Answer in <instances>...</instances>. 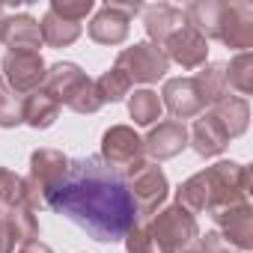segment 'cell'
Wrapping results in <instances>:
<instances>
[{"label":"cell","mask_w":253,"mask_h":253,"mask_svg":"<svg viewBox=\"0 0 253 253\" xmlns=\"http://www.w3.org/2000/svg\"><path fill=\"white\" fill-rule=\"evenodd\" d=\"M188 143L194 146L197 155L214 158V155H220L229 146V134H226V128L220 125V119L214 113H200L197 122H194V128H191V134H188Z\"/></svg>","instance_id":"16"},{"label":"cell","mask_w":253,"mask_h":253,"mask_svg":"<svg viewBox=\"0 0 253 253\" xmlns=\"http://www.w3.org/2000/svg\"><path fill=\"white\" fill-rule=\"evenodd\" d=\"M185 146H188V128H185V122H176V119L158 122L143 140V152L152 161H170Z\"/></svg>","instance_id":"15"},{"label":"cell","mask_w":253,"mask_h":253,"mask_svg":"<svg viewBox=\"0 0 253 253\" xmlns=\"http://www.w3.org/2000/svg\"><path fill=\"white\" fill-rule=\"evenodd\" d=\"M161 51H164V57L167 60H173V63H179L182 69H200V66H206V54H209V42L194 30V27H179L164 45H161Z\"/></svg>","instance_id":"14"},{"label":"cell","mask_w":253,"mask_h":253,"mask_svg":"<svg viewBox=\"0 0 253 253\" xmlns=\"http://www.w3.org/2000/svg\"><path fill=\"white\" fill-rule=\"evenodd\" d=\"M69 167V158L60 152V149H36L30 155V176L24 179V188H27V209L30 211H39L45 209V194L63 179Z\"/></svg>","instance_id":"4"},{"label":"cell","mask_w":253,"mask_h":253,"mask_svg":"<svg viewBox=\"0 0 253 253\" xmlns=\"http://www.w3.org/2000/svg\"><path fill=\"white\" fill-rule=\"evenodd\" d=\"M57 116H60V104L51 95H45L42 89H36L27 98H21V119L30 125V128H39V131L51 128V125L57 122Z\"/></svg>","instance_id":"20"},{"label":"cell","mask_w":253,"mask_h":253,"mask_svg":"<svg viewBox=\"0 0 253 253\" xmlns=\"http://www.w3.org/2000/svg\"><path fill=\"white\" fill-rule=\"evenodd\" d=\"M18 253H54V250L36 238V241H30V244H21V250H18Z\"/></svg>","instance_id":"34"},{"label":"cell","mask_w":253,"mask_h":253,"mask_svg":"<svg viewBox=\"0 0 253 253\" xmlns=\"http://www.w3.org/2000/svg\"><path fill=\"white\" fill-rule=\"evenodd\" d=\"M6 223H9V232L15 238V244H30L39 238V220H36V211H30L27 206H18V209H9L3 211Z\"/></svg>","instance_id":"25"},{"label":"cell","mask_w":253,"mask_h":253,"mask_svg":"<svg viewBox=\"0 0 253 253\" xmlns=\"http://www.w3.org/2000/svg\"><path fill=\"white\" fill-rule=\"evenodd\" d=\"M122 241H125V250H128V253H158L146 223H137L134 229H128Z\"/></svg>","instance_id":"31"},{"label":"cell","mask_w":253,"mask_h":253,"mask_svg":"<svg viewBox=\"0 0 253 253\" xmlns=\"http://www.w3.org/2000/svg\"><path fill=\"white\" fill-rule=\"evenodd\" d=\"M152 241L158 253H191L197 238H200V226L197 217L191 211H185L182 206H167L155 214L152 226Z\"/></svg>","instance_id":"2"},{"label":"cell","mask_w":253,"mask_h":253,"mask_svg":"<svg viewBox=\"0 0 253 253\" xmlns=\"http://www.w3.org/2000/svg\"><path fill=\"white\" fill-rule=\"evenodd\" d=\"M95 92H98V101L107 104V101H122L125 95L131 92V81L125 72H119L116 66L107 69L98 81H95Z\"/></svg>","instance_id":"26"},{"label":"cell","mask_w":253,"mask_h":253,"mask_svg":"<svg viewBox=\"0 0 253 253\" xmlns=\"http://www.w3.org/2000/svg\"><path fill=\"white\" fill-rule=\"evenodd\" d=\"M116 69L128 75L131 84H134V81H137V84H155V81H161V78L167 75L170 60H167L164 51L155 48L152 42H137V45H131V48L119 51Z\"/></svg>","instance_id":"6"},{"label":"cell","mask_w":253,"mask_h":253,"mask_svg":"<svg viewBox=\"0 0 253 253\" xmlns=\"http://www.w3.org/2000/svg\"><path fill=\"white\" fill-rule=\"evenodd\" d=\"M39 33H42V42L45 45H51V48H66V45H72L78 36H81V24H75V21H66V18H60V15H54L51 9L42 15V21H39Z\"/></svg>","instance_id":"22"},{"label":"cell","mask_w":253,"mask_h":253,"mask_svg":"<svg viewBox=\"0 0 253 253\" xmlns=\"http://www.w3.org/2000/svg\"><path fill=\"white\" fill-rule=\"evenodd\" d=\"M211 217L220 229V238L229 247H235V250H250L253 247V209H250V203L217 209V211H211Z\"/></svg>","instance_id":"12"},{"label":"cell","mask_w":253,"mask_h":253,"mask_svg":"<svg viewBox=\"0 0 253 253\" xmlns=\"http://www.w3.org/2000/svg\"><path fill=\"white\" fill-rule=\"evenodd\" d=\"M176 206H182L185 211L191 214H203L211 209V188H209V176L206 170L203 173H194L191 179H185L176 191Z\"/></svg>","instance_id":"21"},{"label":"cell","mask_w":253,"mask_h":253,"mask_svg":"<svg viewBox=\"0 0 253 253\" xmlns=\"http://www.w3.org/2000/svg\"><path fill=\"white\" fill-rule=\"evenodd\" d=\"M143 24L149 33V42L155 48H161L179 27H185V12L170 6V3H155V6H143Z\"/></svg>","instance_id":"18"},{"label":"cell","mask_w":253,"mask_h":253,"mask_svg":"<svg viewBox=\"0 0 253 253\" xmlns=\"http://www.w3.org/2000/svg\"><path fill=\"white\" fill-rule=\"evenodd\" d=\"M211 113L220 119V125L226 128L229 140L247 131V122H250V107H247V98H241V95H223L217 104H211Z\"/></svg>","instance_id":"19"},{"label":"cell","mask_w":253,"mask_h":253,"mask_svg":"<svg viewBox=\"0 0 253 253\" xmlns=\"http://www.w3.org/2000/svg\"><path fill=\"white\" fill-rule=\"evenodd\" d=\"M143 140L140 134L131 128V125H110V128L101 134V158L116 167V170H125L128 173L131 167L143 164Z\"/></svg>","instance_id":"9"},{"label":"cell","mask_w":253,"mask_h":253,"mask_svg":"<svg viewBox=\"0 0 253 253\" xmlns=\"http://www.w3.org/2000/svg\"><path fill=\"white\" fill-rule=\"evenodd\" d=\"M3 18H6V12H3V6H0V24H3Z\"/></svg>","instance_id":"35"},{"label":"cell","mask_w":253,"mask_h":253,"mask_svg":"<svg viewBox=\"0 0 253 253\" xmlns=\"http://www.w3.org/2000/svg\"><path fill=\"white\" fill-rule=\"evenodd\" d=\"M128 188H131V197H134L140 220L155 214L158 206L167 200V191H170L167 176H164V170L155 161H143V164L131 167L128 170Z\"/></svg>","instance_id":"5"},{"label":"cell","mask_w":253,"mask_h":253,"mask_svg":"<svg viewBox=\"0 0 253 253\" xmlns=\"http://www.w3.org/2000/svg\"><path fill=\"white\" fill-rule=\"evenodd\" d=\"M51 12L66 18V21L81 24L92 12V0H51Z\"/></svg>","instance_id":"30"},{"label":"cell","mask_w":253,"mask_h":253,"mask_svg":"<svg viewBox=\"0 0 253 253\" xmlns=\"http://www.w3.org/2000/svg\"><path fill=\"white\" fill-rule=\"evenodd\" d=\"M137 12H143L140 3H104L89 21V39L98 45H122Z\"/></svg>","instance_id":"10"},{"label":"cell","mask_w":253,"mask_h":253,"mask_svg":"<svg viewBox=\"0 0 253 253\" xmlns=\"http://www.w3.org/2000/svg\"><path fill=\"white\" fill-rule=\"evenodd\" d=\"M206 176H209V188H211V209H209V214L217 211V209H229V206L247 203L253 179H250V170L244 164H238V161H217L214 167L206 170Z\"/></svg>","instance_id":"3"},{"label":"cell","mask_w":253,"mask_h":253,"mask_svg":"<svg viewBox=\"0 0 253 253\" xmlns=\"http://www.w3.org/2000/svg\"><path fill=\"white\" fill-rule=\"evenodd\" d=\"M226 86H235L241 95L253 92V54L250 51H244V54L229 60V66H226Z\"/></svg>","instance_id":"27"},{"label":"cell","mask_w":253,"mask_h":253,"mask_svg":"<svg viewBox=\"0 0 253 253\" xmlns=\"http://www.w3.org/2000/svg\"><path fill=\"white\" fill-rule=\"evenodd\" d=\"M15 238H12V232H9V223H6V217H3V211H0V253H15Z\"/></svg>","instance_id":"33"},{"label":"cell","mask_w":253,"mask_h":253,"mask_svg":"<svg viewBox=\"0 0 253 253\" xmlns=\"http://www.w3.org/2000/svg\"><path fill=\"white\" fill-rule=\"evenodd\" d=\"M161 104L179 119H194L206 110V101L194 84V78H170L161 89Z\"/></svg>","instance_id":"13"},{"label":"cell","mask_w":253,"mask_h":253,"mask_svg":"<svg viewBox=\"0 0 253 253\" xmlns=\"http://www.w3.org/2000/svg\"><path fill=\"white\" fill-rule=\"evenodd\" d=\"M0 69H3V78L6 86L15 92V95H30L42 86L45 81V60L39 51H6L3 60H0Z\"/></svg>","instance_id":"7"},{"label":"cell","mask_w":253,"mask_h":253,"mask_svg":"<svg viewBox=\"0 0 253 253\" xmlns=\"http://www.w3.org/2000/svg\"><path fill=\"white\" fill-rule=\"evenodd\" d=\"M194 253H235V247H229L223 238H220V232H206V235H200L197 238V244H194Z\"/></svg>","instance_id":"32"},{"label":"cell","mask_w":253,"mask_h":253,"mask_svg":"<svg viewBox=\"0 0 253 253\" xmlns=\"http://www.w3.org/2000/svg\"><path fill=\"white\" fill-rule=\"evenodd\" d=\"M0 42L9 51H39L42 48V33L39 21L30 15H6L0 24Z\"/></svg>","instance_id":"17"},{"label":"cell","mask_w":253,"mask_h":253,"mask_svg":"<svg viewBox=\"0 0 253 253\" xmlns=\"http://www.w3.org/2000/svg\"><path fill=\"white\" fill-rule=\"evenodd\" d=\"M161 110H164V104H161L158 92H152V89H134V95L128 98V113L137 125H155L161 119Z\"/></svg>","instance_id":"24"},{"label":"cell","mask_w":253,"mask_h":253,"mask_svg":"<svg viewBox=\"0 0 253 253\" xmlns=\"http://www.w3.org/2000/svg\"><path fill=\"white\" fill-rule=\"evenodd\" d=\"M191 253H194V250H191Z\"/></svg>","instance_id":"36"},{"label":"cell","mask_w":253,"mask_h":253,"mask_svg":"<svg viewBox=\"0 0 253 253\" xmlns=\"http://www.w3.org/2000/svg\"><path fill=\"white\" fill-rule=\"evenodd\" d=\"M200 95L206 104H217L223 95H229V86H226V66L223 63H211V66H203V72H197L194 78Z\"/></svg>","instance_id":"23"},{"label":"cell","mask_w":253,"mask_h":253,"mask_svg":"<svg viewBox=\"0 0 253 253\" xmlns=\"http://www.w3.org/2000/svg\"><path fill=\"white\" fill-rule=\"evenodd\" d=\"M0 206L3 211L9 209H18V206H27V188H24V179L6 167H0Z\"/></svg>","instance_id":"28"},{"label":"cell","mask_w":253,"mask_h":253,"mask_svg":"<svg viewBox=\"0 0 253 253\" xmlns=\"http://www.w3.org/2000/svg\"><path fill=\"white\" fill-rule=\"evenodd\" d=\"M21 122V95H15L0 78V128H15Z\"/></svg>","instance_id":"29"},{"label":"cell","mask_w":253,"mask_h":253,"mask_svg":"<svg viewBox=\"0 0 253 253\" xmlns=\"http://www.w3.org/2000/svg\"><path fill=\"white\" fill-rule=\"evenodd\" d=\"M92 84V78H86V72L75 63H57L45 72V81H42V92L51 95L57 104H72L86 86Z\"/></svg>","instance_id":"11"},{"label":"cell","mask_w":253,"mask_h":253,"mask_svg":"<svg viewBox=\"0 0 253 253\" xmlns=\"http://www.w3.org/2000/svg\"><path fill=\"white\" fill-rule=\"evenodd\" d=\"M45 206L104 244L122 241L140 223L128 173L110 167L101 155L69 161L63 179L45 194Z\"/></svg>","instance_id":"1"},{"label":"cell","mask_w":253,"mask_h":253,"mask_svg":"<svg viewBox=\"0 0 253 253\" xmlns=\"http://www.w3.org/2000/svg\"><path fill=\"white\" fill-rule=\"evenodd\" d=\"M214 39L226 48L250 51L253 48V6L250 3H220L214 21Z\"/></svg>","instance_id":"8"}]
</instances>
